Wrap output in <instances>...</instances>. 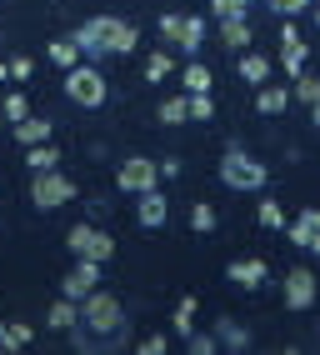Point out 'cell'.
<instances>
[{"label":"cell","mask_w":320,"mask_h":355,"mask_svg":"<svg viewBox=\"0 0 320 355\" xmlns=\"http://www.w3.org/2000/svg\"><path fill=\"white\" fill-rule=\"evenodd\" d=\"M285 105H290V90L260 85V96H256V110H260V115H285Z\"/></svg>","instance_id":"cell-16"},{"label":"cell","mask_w":320,"mask_h":355,"mask_svg":"<svg viewBox=\"0 0 320 355\" xmlns=\"http://www.w3.org/2000/svg\"><path fill=\"white\" fill-rule=\"evenodd\" d=\"M220 180L231 185V191H260V185H265V165L250 160L240 146H231L225 160H220Z\"/></svg>","instance_id":"cell-3"},{"label":"cell","mask_w":320,"mask_h":355,"mask_svg":"<svg viewBox=\"0 0 320 355\" xmlns=\"http://www.w3.org/2000/svg\"><path fill=\"white\" fill-rule=\"evenodd\" d=\"M270 6H276L281 15H301V10L310 6V0H270Z\"/></svg>","instance_id":"cell-35"},{"label":"cell","mask_w":320,"mask_h":355,"mask_svg":"<svg viewBox=\"0 0 320 355\" xmlns=\"http://www.w3.org/2000/svg\"><path fill=\"white\" fill-rule=\"evenodd\" d=\"M170 325H175V336H190V330H195V295H186V300L175 305Z\"/></svg>","instance_id":"cell-23"},{"label":"cell","mask_w":320,"mask_h":355,"mask_svg":"<svg viewBox=\"0 0 320 355\" xmlns=\"http://www.w3.org/2000/svg\"><path fill=\"white\" fill-rule=\"evenodd\" d=\"M310 300H315V275L305 266H295L285 275V305H290V311H310Z\"/></svg>","instance_id":"cell-10"},{"label":"cell","mask_w":320,"mask_h":355,"mask_svg":"<svg viewBox=\"0 0 320 355\" xmlns=\"http://www.w3.org/2000/svg\"><path fill=\"white\" fill-rule=\"evenodd\" d=\"M0 115H6V121H26V115H30V101L26 96H20V90H15V96H6V101H0Z\"/></svg>","instance_id":"cell-24"},{"label":"cell","mask_w":320,"mask_h":355,"mask_svg":"<svg viewBox=\"0 0 320 355\" xmlns=\"http://www.w3.org/2000/svg\"><path fill=\"white\" fill-rule=\"evenodd\" d=\"M166 76H170V55H166V51H155V55L145 60V80H155V85H160Z\"/></svg>","instance_id":"cell-27"},{"label":"cell","mask_w":320,"mask_h":355,"mask_svg":"<svg viewBox=\"0 0 320 355\" xmlns=\"http://www.w3.org/2000/svg\"><path fill=\"white\" fill-rule=\"evenodd\" d=\"M315 26H320V6H315Z\"/></svg>","instance_id":"cell-40"},{"label":"cell","mask_w":320,"mask_h":355,"mask_svg":"<svg viewBox=\"0 0 320 355\" xmlns=\"http://www.w3.org/2000/svg\"><path fill=\"white\" fill-rule=\"evenodd\" d=\"M220 40H225V45H235V51H245V45H250V20H245V15L220 20Z\"/></svg>","instance_id":"cell-17"},{"label":"cell","mask_w":320,"mask_h":355,"mask_svg":"<svg viewBox=\"0 0 320 355\" xmlns=\"http://www.w3.org/2000/svg\"><path fill=\"white\" fill-rule=\"evenodd\" d=\"M260 225H270V230L281 225V205L276 200H260Z\"/></svg>","instance_id":"cell-32"},{"label":"cell","mask_w":320,"mask_h":355,"mask_svg":"<svg viewBox=\"0 0 320 355\" xmlns=\"http://www.w3.org/2000/svg\"><path fill=\"white\" fill-rule=\"evenodd\" d=\"M26 165H30V171L40 175V171H55V165H60V150L51 146V140H45V146H30V155H26Z\"/></svg>","instance_id":"cell-20"},{"label":"cell","mask_w":320,"mask_h":355,"mask_svg":"<svg viewBox=\"0 0 320 355\" xmlns=\"http://www.w3.org/2000/svg\"><path fill=\"white\" fill-rule=\"evenodd\" d=\"M80 320L96 330V336H125V305L105 291H90L80 305Z\"/></svg>","instance_id":"cell-2"},{"label":"cell","mask_w":320,"mask_h":355,"mask_svg":"<svg viewBox=\"0 0 320 355\" xmlns=\"http://www.w3.org/2000/svg\"><path fill=\"white\" fill-rule=\"evenodd\" d=\"M281 65H285V76H301V70H305V40L295 35L290 26L281 31Z\"/></svg>","instance_id":"cell-12"},{"label":"cell","mask_w":320,"mask_h":355,"mask_svg":"<svg viewBox=\"0 0 320 355\" xmlns=\"http://www.w3.org/2000/svg\"><path fill=\"white\" fill-rule=\"evenodd\" d=\"M211 115H215L211 90H205V96H190V121H211Z\"/></svg>","instance_id":"cell-31"},{"label":"cell","mask_w":320,"mask_h":355,"mask_svg":"<svg viewBox=\"0 0 320 355\" xmlns=\"http://www.w3.org/2000/svg\"><path fill=\"white\" fill-rule=\"evenodd\" d=\"M186 345H190V355H215V350H220V340H215V336H195V330L186 336Z\"/></svg>","instance_id":"cell-30"},{"label":"cell","mask_w":320,"mask_h":355,"mask_svg":"<svg viewBox=\"0 0 320 355\" xmlns=\"http://www.w3.org/2000/svg\"><path fill=\"white\" fill-rule=\"evenodd\" d=\"M310 110H315V125H320V101H315V105H310Z\"/></svg>","instance_id":"cell-39"},{"label":"cell","mask_w":320,"mask_h":355,"mask_svg":"<svg viewBox=\"0 0 320 355\" xmlns=\"http://www.w3.org/2000/svg\"><path fill=\"white\" fill-rule=\"evenodd\" d=\"M215 340H220L225 350H245V345H250V336H245L235 320H215Z\"/></svg>","instance_id":"cell-22"},{"label":"cell","mask_w":320,"mask_h":355,"mask_svg":"<svg viewBox=\"0 0 320 355\" xmlns=\"http://www.w3.org/2000/svg\"><path fill=\"white\" fill-rule=\"evenodd\" d=\"M190 225L205 235V230H215V205H205V200H195L190 205Z\"/></svg>","instance_id":"cell-26"},{"label":"cell","mask_w":320,"mask_h":355,"mask_svg":"<svg viewBox=\"0 0 320 355\" xmlns=\"http://www.w3.org/2000/svg\"><path fill=\"white\" fill-rule=\"evenodd\" d=\"M51 60H55V65H65V70H75L80 45H75V40H55V45H51Z\"/></svg>","instance_id":"cell-25"},{"label":"cell","mask_w":320,"mask_h":355,"mask_svg":"<svg viewBox=\"0 0 320 355\" xmlns=\"http://www.w3.org/2000/svg\"><path fill=\"white\" fill-rule=\"evenodd\" d=\"M225 275H231L235 280V286H245V291H256V286H265V260H256V255H250V260H231V270H225Z\"/></svg>","instance_id":"cell-13"},{"label":"cell","mask_w":320,"mask_h":355,"mask_svg":"<svg viewBox=\"0 0 320 355\" xmlns=\"http://www.w3.org/2000/svg\"><path fill=\"white\" fill-rule=\"evenodd\" d=\"M0 80H10V65H6V60H0Z\"/></svg>","instance_id":"cell-38"},{"label":"cell","mask_w":320,"mask_h":355,"mask_svg":"<svg viewBox=\"0 0 320 355\" xmlns=\"http://www.w3.org/2000/svg\"><path fill=\"white\" fill-rule=\"evenodd\" d=\"M240 80L265 85V80H270V60H265V55H240Z\"/></svg>","instance_id":"cell-21"},{"label":"cell","mask_w":320,"mask_h":355,"mask_svg":"<svg viewBox=\"0 0 320 355\" xmlns=\"http://www.w3.org/2000/svg\"><path fill=\"white\" fill-rule=\"evenodd\" d=\"M30 200H35L40 210H60L65 200H75V185L65 180L60 171H40L35 185H30Z\"/></svg>","instance_id":"cell-8"},{"label":"cell","mask_w":320,"mask_h":355,"mask_svg":"<svg viewBox=\"0 0 320 355\" xmlns=\"http://www.w3.org/2000/svg\"><path fill=\"white\" fill-rule=\"evenodd\" d=\"M15 140L20 146H45V140H51V121H45V115H26V121L15 125Z\"/></svg>","instance_id":"cell-15"},{"label":"cell","mask_w":320,"mask_h":355,"mask_svg":"<svg viewBox=\"0 0 320 355\" xmlns=\"http://www.w3.org/2000/svg\"><path fill=\"white\" fill-rule=\"evenodd\" d=\"M235 6H250V0H235Z\"/></svg>","instance_id":"cell-41"},{"label":"cell","mask_w":320,"mask_h":355,"mask_svg":"<svg viewBox=\"0 0 320 355\" xmlns=\"http://www.w3.org/2000/svg\"><path fill=\"white\" fill-rule=\"evenodd\" d=\"M186 121H190V96L160 101V125H186Z\"/></svg>","instance_id":"cell-18"},{"label":"cell","mask_w":320,"mask_h":355,"mask_svg":"<svg viewBox=\"0 0 320 355\" xmlns=\"http://www.w3.org/2000/svg\"><path fill=\"white\" fill-rule=\"evenodd\" d=\"M211 10H215L220 20H231V15H245V6H235V0H211Z\"/></svg>","instance_id":"cell-33"},{"label":"cell","mask_w":320,"mask_h":355,"mask_svg":"<svg viewBox=\"0 0 320 355\" xmlns=\"http://www.w3.org/2000/svg\"><path fill=\"white\" fill-rule=\"evenodd\" d=\"M96 280H100V260H80V255H75V270L60 280V295H71V300H85L90 291H96Z\"/></svg>","instance_id":"cell-9"},{"label":"cell","mask_w":320,"mask_h":355,"mask_svg":"<svg viewBox=\"0 0 320 355\" xmlns=\"http://www.w3.org/2000/svg\"><path fill=\"white\" fill-rule=\"evenodd\" d=\"M65 96H71L80 110H96V105H105V76H100L96 65L65 70Z\"/></svg>","instance_id":"cell-4"},{"label":"cell","mask_w":320,"mask_h":355,"mask_svg":"<svg viewBox=\"0 0 320 355\" xmlns=\"http://www.w3.org/2000/svg\"><path fill=\"white\" fill-rule=\"evenodd\" d=\"M160 35L175 40L186 55H195L200 40H205V20H200V15H160Z\"/></svg>","instance_id":"cell-6"},{"label":"cell","mask_w":320,"mask_h":355,"mask_svg":"<svg viewBox=\"0 0 320 355\" xmlns=\"http://www.w3.org/2000/svg\"><path fill=\"white\" fill-rule=\"evenodd\" d=\"M180 80H186V90H190V96H205V90L215 85L211 65H200V60H190V65H186V76H180Z\"/></svg>","instance_id":"cell-19"},{"label":"cell","mask_w":320,"mask_h":355,"mask_svg":"<svg viewBox=\"0 0 320 355\" xmlns=\"http://www.w3.org/2000/svg\"><path fill=\"white\" fill-rule=\"evenodd\" d=\"M75 320H80V300H71V295H60V300L51 305V315H45V325H51V330H75Z\"/></svg>","instance_id":"cell-14"},{"label":"cell","mask_w":320,"mask_h":355,"mask_svg":"<svg viewBox=\"0 0 320 355\" xmlns=\"http://www.w3.org/2000/svg\"><path fill=\"white\" fill-rule=\"evenodd\" d=\"M30 70H35V65H30L26 55H15V60H10V80H30Z\"/></svg>","instance_id":"cell-34"},{"label":"cell","mask_w":320,"mask_h":355,"mask_svg":"<svg viewBox=\"0 0 320 355\" xmlns=\"http://www.w3.org/2000/svg\"><path fill=\"white\" fill-rule=\"evenodd\" d=\"M295 96H301L305 105H315V101H320V80H315V76H305V70H301V76H295Z\"/></svg>","instance_id":"cell-28"},{"label":"cell","mask_w":320,"mask_h":355,"mask_svg":"<svg viewBox=\"0 0 320 355\" xmlns=\"http://www.w3.org/2000/svg\"><path fill=\"white\" fill-rule=\"evenodd\" d=\"M155 180H160V165H155V160H145V155L121 160V171H116V185H121V191H130V196L155 191Z\"/></svg>","instance_id":"cell-7"},{"label":"cell","mask_w":320,"mask_h":355,"mask_svg":"<svg viewBox=\"0 0 320 355\" xmlns=\"http://www.w3.org/2000/svg\"><path fill=\"white\" fill-rule=\"evenodd\" d=\"M0 125H6V115H0Z\"/></svg>","instance_id":"cell-42"},{"label":"cell","mask_w":320,"mask_h":355,"mask_svg":"<svg viewBox=\"0 0 320 355\" xmlns=\"http://www.w3.org/2000/svg\"><path fill=\"white\" fill-rule=\"evenodd\" d=\"M75 45L85 55H130L135 45H141V31L130 26V20H116V15H96V20H85Z\"/></svg>","instance_id":"cell-1"},{"label":"cell","mask_w":320,"mask_h":355,"mask_svg":"<svg viewBox=\"0 0 320 355\" xmlns=\"http://www.w3.org/2000/svg\"><path fill=\"white\" fill-rule=\"evenodd\" d=\"M65 245H71V250H75L80 260H100V266H105L110 255H116V241H110L105 230H96V225H71V235H65Z\"/></svg>","instance_id":"cell-5"},{"label":"cell","mask_w":320,"mask_h":355,"mask_svg":"<svg viewBox=\"0 0 320 355\" xmlns=\"http://www.w3.org/2000/svg\"><path fill=\"white\" fill-rule=\"evenodd\" d=\"M6 340H10V350H26V345H30V325L6 320Z\"/></svg>","instance_id":"cell-29"},{"label":"cell","mask_w":320,"mask_h":355,"mask_svg":"<svg viewBox=\"0 0 320 355\" xmlns=\"http://www.w3.org/2000/svg\"><path fill=\"white\" fill-rule=\"evenodd\" d=\"M141 355H166V336H145L141 340Z\"/></svg>","instance_id":"cell-36"},{"label":"cell","mask_w":320,"mask_h":355,"mask_svg":"<svg viewBox=\"0 0 320 355\" xmlns=\"http://www.w3.org/2000/svg\"><path fill=\"white\" fill-rule=\"evenodd\" d=\"M301 220H310V225L320 230V210H305V216H301Z\"/></svg>","instance_id":"cell-37"},{"label":"cell","mask_w":320,"mask_h":355,"mask_svg":"<svg viewBox=\"0 0 320 355\" xmlns=\"http://www.w3.org/2000/svg\"><path fill=\"white\" fill-rule=\"evenodd\" d=\"M135 220H141L145 230H160V225L170 220V200L160 196V191H145L141 200H135Z\"/></svg>","instance_id":"cell-11"}]
</instances>
